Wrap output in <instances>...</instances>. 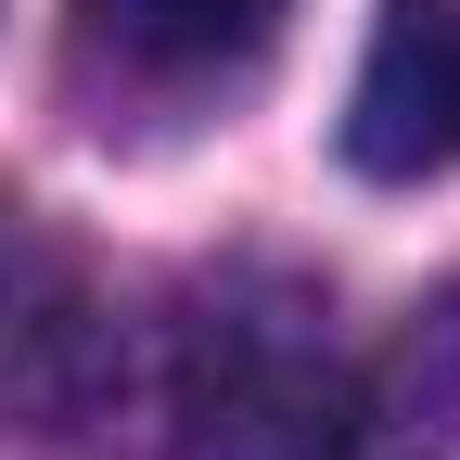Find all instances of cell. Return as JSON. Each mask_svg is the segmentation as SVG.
<instances>
[{
    "instance_id": "cell-2",
    "label": "cell",
    "mask_w": 460,
    "mask_h": 460,
    "mask_svg": "<svg viewBox=\"0 0 460 460\" xmlns=\"http://www.w3.org/2000/svg\"><path fill=\"white\" fill-rule=\"evenodd\" d=\"M345 154L371 180H435V166H460V0H384L358 102H345Z\"/></svg>"
},
{
    "instance_id": "cell-1",
    "label": "cell",
    "mask_w": 460,
    "mask_h": 460,
    "mask_svg": "<svg viewBox=\"0 0 460 460\" xmlns=\"http://www.w3.org/2000/svg\"><path fill=\"white\" fill-rule=\"evenodd\" d=\"M192 410H205L217 460H345V384H332V345L307 332V307L217 320Z\"/></svg>"
},
{
    "instance_id": "cell-4",
    "label": "cell",
    "mask_w": 460,
    "mask_h": 460,
    "mask_svg": "<svg viewBox=\"0 0 460 460\" xmlns=\"http://www.w3.org/2000/svg\"><path fill=\"white\" fill-rule=\"evenodd\" d=\"M77 39L141 90H217L281 39V0H77Z\"/></svg>"
},
{
    "instance_id": "cell-3",
    "label": "cell",
    "mask_w": 460,
    "mask_h": 460,
    "mask_svg": "<svg viewBox=\"0 0 460 460\" xmlns=\"http://www.w3.org/2000/svg\"><path fill=\"white\" fill-rule=\"evenodd\" d=\"M345 460H460V281L345 384Z\"/></svg>"
}]
</instances>
